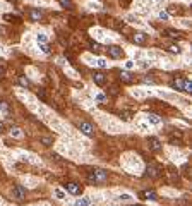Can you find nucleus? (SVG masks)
Listing matches in <instances>:
<instances>
[{"mask_svg":"<svg viewBox=\"0 0 192 206\" xmlns=\"http://www.w3.org/2000/svg\"><path fill=\"white\" fill-rule=\"evenodd\" d=\"M88 180L91 184H105L108 180V173L103 168H91L88 172Z\"/></svg>","mask_w":192,"mask_h":206,"instance_id":"1","label":"nucleus"},{"mask_svg":"<svg viewBox=\"0 0 192 206\" xmlns=\"http://www.w3.org/2000/svg\"><path fill=\"white\" fill-rule=\"evenodd\" d=\"M107 52L111 59H122L124 57V50L118 47V45H110V47L107 48Z\"/></svg>","mask_w":192,"mask_h":206,"instance_id":"2","label":"nucleus"},{"mask_svg":"<svg viewBox=\"0 0 192 206\" xmlns=\"http://www.w3.org/2000/svg\"><path fill=\"white\" fill-rule=\"evenodd\" d=\"M12 198L15 201H22V199L26 198V189L22 187V186H14L12 187Z\"/></svg>","mask_w":192,"mask_h":206,"instance_id":"3","label":"nucleus"},{"mask_svg":"<svg viewBox=\"0 0 192 206\" xmlns=\"http://www.w3.org/2000/svg\"><path fill=\"white\" fill-rule=\"evenodd\" d=\"M79 131H81L84 136H88V137L94 136V127H93L89 122H81V124H79Z\"/></svg>","mask_w":192,"mask_h":206,"instance_id":"4","label":"nucleus"},{"mask_svg":"<svg viewBox=\"0 0 192 206\" xmlns=\"http://www.w3.org/2000/svg\"><path fill=\"white\" fill-rule=\"evenodd\" d=\"M132 41L136 45H146V41H148V34L142 33V31H137V33L132 34Z\"/></svg>","mask_w":192,"mask_h":206,"instance_id":"5","label":"nucleus"},{"mask_svg":"<svg viewBox=\"0 0 192 206\" xmlns=\"http://www.w3.org/2000/svg\"><path fill=\"white\" fill-rule=\"evenodd\" d=\"M65 189H67V192H70V194H74V196L82 194V187L79 184H76V182H69V184H65Z\"/></svg>","mask_w":192,"mask_h":206,"instance_id":"6","label":"nucleus"},{"mask_svg":"<svg viewBox=\"0 0 192 206\" xmlns=\"http://www.w3.org/2000/svg\"><path fill=\"white\" fill-rule=\"evenodd\" d=\"M93 81H94V84L103 86L105 83H107V76H105L101 70H94V72H93Z\"/></svg>","mask_w":192,"mask_h":206,"instance_id":"7","label":"nucleus"},{"mask_svg":"<svg viewBox=\"0 0 192 206\" xmlns=\"http://www.w3.org/2000/svg\"><path fill=\"white\" fill-rule=\"evenodd\" d=\"M148 144H149V150L155 151V153L161 151V143H159L158 137H148Z\"/></svg>","mask_w":192,"mask_h":206,"instance_id":"8","label":"nucleus"},{"mask_svg":"<svg viewBox=\"0 0 192 206\" xmlns=\"http://www.w3.org/2000/svg\"><path fill=\"white\" fill-rule=\"evenodd\" d=\"M141 198L146 199V201H158V194H156V191H153V189L142 191L141 192Z\"/></svg>","mask_w":192,"mask_h":206,"instance_id":"9","label":"nucleus"},{"mask_svg":"<svg viewBox=\"0 0 192 206\" xmlns=\"http://www.w3.org/2000/svg\"><path fill=\"white\" fill-rule=\"evenodd\" d=\"M159 175V167L156 165H148L146 167V173H144V177H158Z\"/></svg>","mask_w":192,"mask_h":206,"instance_id":"10","label":"nucleus"},{"mask_svg":"<svg viewBox=\"0 0 192 206\" xmlns=\"http://www.w3.org/2000/svg\"><path fill=\"white\" fill-rule=\"evenodd\" d=\"M118 77H120V81H124V83H134L136 81V77H134L130 72H120Z\"/></svg>","mask_w":192,"mask_h":206,"instance_id":"11","label":"nucleus"},{"mask_svg":"<svg viewBox=\"0 0 192 206\" xmlns=\"http://www.w3.org/2000/svg\"><path fill=\"white\" fill-rule=\"evenodd\" d=\"M41 16H43V11H41V9H31L29 11V17L33 19V21L41 19Z\"/></svg>","mask_w":192,"mask_h":206,"instance_id":"12","label":"nucleus"},{"mask_svg":"<svg viewBox=\"0 0 192 206\" xmlns=\"http://www.w3.org/2000/svg\"><path fill=\"white\" fill-rule=\"evenodd\" d=\"M165 33H166V36L173 38V40H180V38H182V33L178 29H166Z\"/></svg>","mask_w":192,"mask_h":206,"instance_id":"13","label":"nucleus"},{"mask_svg":"<svg viewBox=\"0 0 192 206\" xmlns=\"http://www.w3.org/2000/svg\"><path fill=\"white\" fill-rule=\"evenodd\" d=\"M184 81H185V79H173V81H172V88H173V89H180V91H182V88H184Z\"/></svg>","mask_w":192,"mask_h":206,"instance_id":"14","label":"nucleus"},{"mask_svg":"<svg viewBox=\"0 0 192 206\" xmlns=\"http://www.w3.org/2000/svg\"><path fill=\"white\" fill-rule=\"evenodd\" d=\"M91 50L94 52L96 55H100L101 52H103V47H101L100 43H94V41H93V43H91Z\"/></svg>","mask_w":192,"mask_h":206,"instance_id":"15","label":"nucleus"},{"mask_svg":"<svg viewBox=\"0 0 192 206\" xmlns=\"http://www.w3.org/2000/svg\"><path fill=\"white\" fill-rule=\"evenodd\" d=\"M60 5H62L63 9H72L74 7V4H72V0H59Z\"/></svg>","mask_w":192,"mask_h":206,"instance_id":"16","label":"nucleus"},{"mask_svg":"<svg viewBox=\"0 0 192 206\" xmlns=\"http://www.w3.org/2000/svg\"><path fill=\"white\" fill-rule=\"evenodd\" d=\"M19 84H21V86H24V88H29V86H31V81H29V79H28V77H19Z\"/></svg>","mask_w":192,"mask_h":206,"instance_id":"17","label":"nucleus"},{"mask_svg":"<svg viewBox=\"0 0 192 206\" xmlns=\"http://www.w3.org/2000/svg\"><path fill=\"white\" fill-rule=\"evenodd\" d=\"M91 204V199L89 198H82V199H79L77 203H76V206H89Z\"/></svg>","mask_w":192,"mask_h":206,"instance_id":"18","label":"nucleus"},{"mask_svg":"<svg viewBox=\"0 0 192 206\" xmlns=\"http://www.w3.org/2000/svg\"><path fill=\"white\" fill-rule=\"evenodd\" d=\"M182 91H187V93L192 91V83L189 81V79H185V81H184V88H182Z\"/></svg>","mask_w":192,"mask_h":206,"instance_id":"19","label":"nucleus"},{"mask_svg":"<svg viewBox=\"0 0 192 206\" xmlns=\"http://www.w3.org/2000/svg\"><path fill=\"white\" fill-rule=\"evenodd\" d=\"M4 19H5V21H9V22H17L19 21L17 16H12V14H4Z\"/></svg>","mask_w":192,"mask_h":206,"instance_id":"20","label":"nucleus"},{"mask_svg":"<svg viewBox=\"0 0 192 206\" xmlns=\"http://www.w3.org/2000/svg\"><path fill=\"white\" fill-rule=\"evenodd\" d=\"M0 110L4 112V114H11V108H9V105L5 101H0Z\"/></svg>","mask_w":192,"mask_h":206,"instance_id":"21","label":"nucleus"},{"mask_svg":"<svg viewBox=\"0 0 192 206\" xmlns=\"http://www.w3.org/2000/svg\"><path fill=\"white\" fill-rule=\"evenodd\" d=\"M168 52H172V53H180V47H178V45H170Z\"/></svg>","mask_w":192,"mask_h":206,"instance_id":"22","label":"nucleus"},{"mask_svg":"<svg viewBox=\"0 0 192 206\" xmlns=\"http://www.w3.org/2000/svg\"><path fill=\"white\" fill-rule=\"evenodd\" d=\"M120 117H122L124 120H130V119H132V114H130V112H122Z\"/></svg>","mask_w":192,"mask_h":206,"instance_id":"23","label":"nucleus"},{"mask_svg":"<svg viewBox=\"0 0 192 206\" xmlns=\"http://www.w3.org/2000/svg\"><path fill=\"white\" fill-rule=\"evenodd\" d=\"M149 120H151L153 124H159V122H161V120L158 119V115H149Z\"/></svg>","mask_w":192,"mask_h":206,"instance_id":"24","label":"nucleus"},{"mask_svg":"<svg viewBox=\"0 0 192 206\" xmlns=\"http://www.w3.org/2000/svg\"><path fill=\"white\" fill-rule=\"evenodd\" d=\"M38 98H41L43 101L46 100V95H45V91H43V89H40V91H38Z\"/></svg>","mask_w":192,"mask_h":206,"instance_id":"25","label":"nucleus"},{"mask_svg":"<svg viewBox=\"0 0 192 206\" xmlns=\"http://www.w3.org/2000/svg\"><path fill=\"white\" fill-rule=\"evenodd\" d=\"M41 143H45L46 146H50V144H52V139H50V137H41Z\"/></svg>","mask_w":192,"mask_h":206,"instance_id":"26","label":"nucleus"},{"mask_svg":"<svg viewBox=\"0 0 192 206\" xmlns=\"http://www.w3.org/2000/svg\"><path fill=\"white\" fill-rule=\"evenodd\" d=\"M144 83H151V84H155V77H148V76H146V77H144Z\"/></svg>","mask_w":192,"mask_h":206,"instance_id":"27","label":"nucleus"},{"mask_svg":"<svg viewBox=\"0 0 192 206\" xmlns=\"http://www.w3.org/2000/svg\"><path fill=\"white\" fill-rule=\"evenodd\" d=\"M41 50H43V53H50V47L48 45H41Z\"/></svg>","mask_w":192,"mask_h":206,"instance_id":"28","label":"nucleus"},{"mask_svg":"<svg viewBox=\"0 0 192 206\" xmlns=\"http://www.w3.org/2000/svg\"><path fill=\"white\" fill-rule=\"evenodd\" d=\"M5 132V124L4 122H0V134H4Z\"/></svg>","mask_w":192,"mask_h":206,"instance_id":"29","label":"nucleus"},{"mask_svg":"<svg viewBox=\"0 0 192 206\" xmlns=\"http://www.w3.org/2000/svg\"><path fill=\"white\" fill-rule=\"evenodd\" d=\"M98 65H100V67H107V62H105L103 59H100V60H98Z\"/></svg>","mask_w":192,"mask_h":206,"instance_id":"30","label":"nucleus"},{"mask_svg":"<svg viewBox=\"0 0 192 206\" xmlns=\"http://www.w3.org/2000/svg\"><path fill=\"white\" fill-rule=\"evenodd\" d=\"M38 41H41V43H45V41H46V38H45L43 34H38Z\"/></svg>","mask_w":192,"mask_h":206,"instance_id":"31","label":"nucleus"},{"mask_svg":"<svg viewBox=\"0 0 192 206\" xmlns=\"http://www.w3.org/2000/svg\"><path fill=\"white\" fill-rule=\"evenodd\" d=\"M120 199H122V201H129L130 196H129V194H124V196H120Z\"/></svg>","mask_w":192,"mask_h":206,"instance_id":"32","label":"nucleus"},{"mask_svg":"<svg viewBox=\"0 0 192 206\" xmlns=\"http://www.w3.org/2000/svg\"><path fill=\"white\" fill-rule=\"evenodd\" d=\"M159 17H161V19H168V14H166V12H161V14H159Z\"/></svg>","mask_w":192,"mask_h":206,"instance_id":"33","label":"nucleus"},{"mask_svg":"<svg viewBox=\"0 0 192 206\" xmlns=\"http://www.w3.org/2000/svg\"><path fill=\"white\" fill-rule=\"evenodd\" d=\"M2 76H5V69H4V67H0V77H2Z\"/></svg>","mask_w":192,"mask_h":206,"instance_id":"34","label":"nucleus"},{"mask_svg":"<svg viewBox=\"0 0 192 206\" xmlns=\"http://www.w3.org/2000/svg\"><path fill=\"white\" fill-rule=\"evenodd\" d=\"M136 206H141V204H136Z\"/></svg>","mask_w":192,"mask_h":206,"instance_id":"35","label":"nucleus"}]
</instances>
